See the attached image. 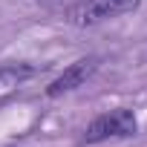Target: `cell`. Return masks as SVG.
I'll return each mask as SVG.
<instances>
[{
  "label": "cell",
  "mask_w": 147,
  "mask_h": 147,
  "mask_svg": "<svg viewBox=\"0 0 147 147\" xmlns=\"http://www.w3.org/2000/svg\"><path fill=\"white\" fill-rule=\"evenodd\" d=\"M138 3H141V0H78V3H72L63 12V18L72 26H95L101 20L136 12Z\"/></svg>",
  "instance_id": "cell-2"
},
{
  "label": "cell",
  "mask_w": 147,
  "mask_h": 147,
  "mask_svg": "<svg viewBox=\"0 0 147 147\" xmlns=\"http://www.w3.org/2000/svg\"><path fill=\"white\" fill-rule=\"evenodd\" d=\"M35 69L32 66H23V63H6L0 66V87H18L20 81L32 78Z\"/></svg>",
  "instance_id": "cell-4"
},
{
  "label": "cell",
  "mask_w": 147,
  "mask_h": 147,
  "mask_svg": "<svg viewBox=\"0 0 147 147\" xmlns=\"http://www.w3.org/2000/svg\"><path fill=\"white\" fill-rule=\"evenodd\" d=\"M136 133H138V118H136V113L127 110V107H115V110H110V113L95 115V118L84 127L78 144H101V141H110V138H130V136H136Z\"/></svg>",
  "instance_id": "cell-1"
},
{
  "label": "cell",
  "mask_w": 147,
  "mask_h": 147,
  "mask_svg": "<svg viewBox=\"0 0 147 147\" xmlns=\"http://www.w3.org/2000/svg\"><path fill=\"white\" fill-rule=\"evenodd\" d=\"M98 66H101V58H98V55H90V58H81V61H75V63H69L61 75L46 87V95H49V98H61V95H66V92H72V90L84 87L95 72H98Z\"/></svg>",
  "instance_id": "cell-3"
},
{
  "label": "cell",
  "mask_w": 147,
  "mask_h": 147,
  "mask_svg": "<svg viewBox=\"0 0 147 147\" xmlns=\"http://www.w3.org/2000/svg\"><path fill=\"white\" fill-rule=\"evenodd\" d=\"M38 3H43L46 9H55V12H61V15H63L72 3H78V0H38Z\"/></svg>",
  "instance_id": "cell-5"
}]
</instances>
